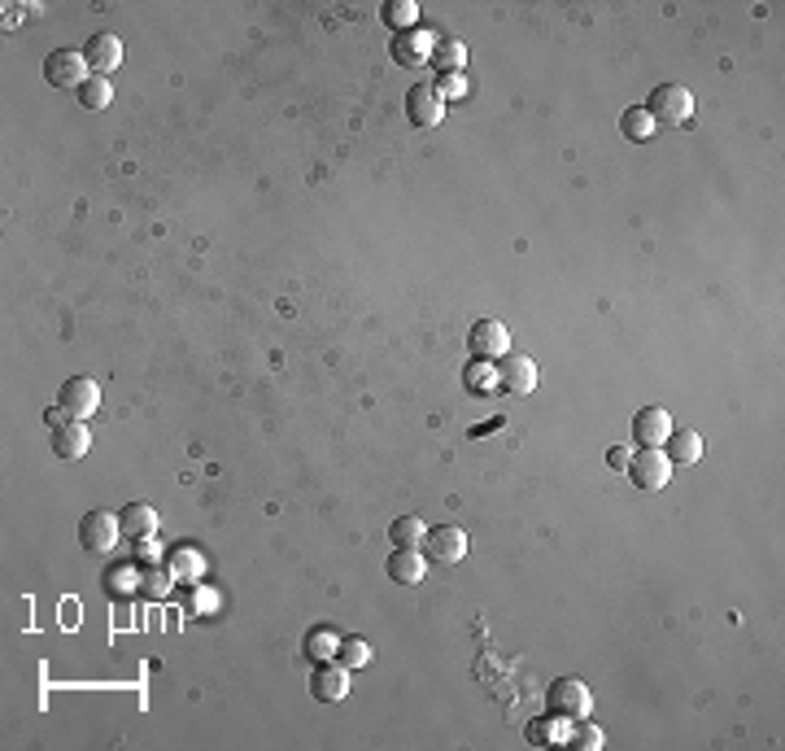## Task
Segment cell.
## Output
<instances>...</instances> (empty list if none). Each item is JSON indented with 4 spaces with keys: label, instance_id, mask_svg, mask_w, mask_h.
Listing matches in <instances>:
<instances>
[{
    "label": "cell",
    "instance_id": "17",
    "mask_svg": "<svg viewBox=\"0 0 785 751\" xmlns=\"http://www.w3.org/2000/svg\"><path fill=\"white\" fill-rule=\"evenodd\" d=\"M437 75H463L467 66V44L454 40V35H437V49H432V62H428Z\"/></svg>",
    "mask_w": 785,
    "mask_h": 751
},
{
    "label": "cell",
    "instance_id": "5",
    "mask_svg": "<svg viewBox=\"0 0 785 751\" xmlns=\"http://www.w3.org/2000/svg\"><path fill=\"white\" fill-rule=\"evenodd\" d=\"M432 49H437V31H424V27L397 31V35H393V44H389L393 62H397V66H406V70L428 66V62H432Z\"/></svg>",
    "mask_w": 785,
    "mask_h": 751
},
{
    "label": "cell",
    "instance_id": "21",
    "mask_svg": "<svg viewBox=\"0 0 785 751\" xmlns=\"http://www.w3.org/2000/svg\"><path fill=\"white\" fill-rule=\"evenodd\" d=\"M380 18H384V27H393V35L397 31H410L419 22V5H415V0H384Z\"/></svg>",
    "mask_w": 785,
    "mask_h": 751
},
{
    "label": "cell",
    "instance_id": "11",
    "mask_svg": "<svg viewBox=\"0 0 785 751\" xmlns=\"http://www.w3.org/2000/svg\"><path fill=\"white\" fill-rule=\"evenodd\" d=\"M537 363L528 359V354H502V363H498V385L506 389V393H515V398H524V393H533L537 389Z\"/></svg>",
    "mask_w": 785,
    "mask_h": 751
},
{
    "label": "cell",
    "instance_id": "2",
    "mask_svg": "<svg viewBox=\"0 0 785 751\" xmlns=\"http://www.w3.org/2000/svg\"><path fill=\"white\" fill-rule=\"evenodd\" d=\"M44 79L53 83V88H62V92H79L83 83L92 79V66H88V57H83L79 49H53L44 57Z\"/></svg>",
    "mask_w": 785,
    "mask_h": 751
},
{
    "label": "cell",
    "instance_id": "27",
    "mask_svg": "<svg viewBox=\"0 0 785 751\" xmlns=\"http://www.w3.org/2000/svg\"><path fill=\"white\" fill-rule=\"evenodd\" d=\"M336 655H341L345 669H367V664H371V647L362 638H345L341 647H336Z\"/></svg>",
    "mask_w": 785,
    "mask_h": 751
},
{
    "label": "cell",
    "instance_id": "15",
    "mask_svg": "<svg viewBox=\"0 0 785 751\" xmlns=\"http://www.w3.org/2000/svg\"><path fill=\"white\" fill-rule=\"evenodd\" d=\"M428 572V555L424 551H406V546H393L389 555V577L397 586H419Z\"/></svg>",
    "mask_w": 785,
    "mask_h": 751
},
{
    "label": "cell",
    "instance_id": "10",
    "mask_svg": "<svg viewBox=\"0 0 785 751\" xmlns=\"http://www.w3.org/2000/svg\"><path fill=\"white\" fill-rule=\"evenodd\" d=\"M424 551H428V564H458V559L467 555V533L458 529V524H441V529H428Z\"/></svg>",
    "mask_w": 785,
    "mask_h": 751
},
{
    "label": "cell",
    "instance_id": "26",
    "mask_svg": "<svg viewBox=\"0 0 785 751\" xmlns=\"http://www.w3.org/2000/svg\"><path fill=\"white\" fill-rule=\"evenodd\" d=\"M567 743L581 747V751H598L602 743H607V734H602V725H589L581 717V725H572V734H567Z\"/></svg>",
    "mask_w": 785,
    "mask_h": 751
},
{
    "label": "cell",
    "instance_id": "29",
    "mask_svg": "<svg viewBox=\"0 0 785 751\" xmlns=\"http://www.w3.org/2000/svg\"><path fill=\"white\" fill-rule=\"evenodd\" d=\"M149 586H153V594H157V599H166V594H171V577H166V572L157 568L153 577H144V590H149Z\"/></svg>",
    "mask_w": 785,
    "mask_h": 751
},
{
    "label": "cell",
    "instance_id": "18",
    "mask_svg": "<svg viewBox=\"0 0 785 751\" xmlns=\"http://www.w3.org/2000/svg\"><path fill=\"white\" fill-rule=\"evenodd\" d=\"M118 520H123V538H136V542H149L157 533V511L149 503H131L118 511Z\"/></svg>",
    "mask_w": 785,
    "mask_h": 751
},
{
    "label": "cell",
    "instance_id": "20",
    "mask_svg": "<svg viewBox=\"0 0 785 751\" xmlns=\"http://www.w3.org/2000/svg\"><path fill=\"white\" fill-rule=\"evenodd\" d=\"M424 538H428V524L419 520V516H402V520H393V529H389V542L393 546H406V551H419Z\"/></svg>",
    "mask_w": 785,
    "mask_h": 751
},
{
    "label": "cell",
    "instance_id": "24",
    "mask_svg": "<svg viewBox=\"0 0 785 751\" xmlns=\"http://www.w3.org/2000/svg\"><path fill=\"white\" fill-rule=\"evenodd\" d=\"M655 118H650L646 110H637V105H633V110H624V118H620V131H624V136L628 140H655Z\"/></svg>",
    "mask_w": 785,
    "mask_h": 751
},
{
    "label": "cell",
    "instance_id": "1",
    "mask_svg": "<svg viewBox=\"0 0 785 751\" xmlns=\"http://www.w3.org/2000/svg\"><path fill=\"white\" fill-rule=\"evenodd\" d=\"M646 114L655 123H668V127H685L694 118V97L685 83H659L646 101Z\"/></svg>",
    "mask_w": 785,
    "mask_h": 751
},
{
    "label": "cell",
    "instance_id": "14",
    "mask_svg": "<svg viewBox=\"0 0 785 751\" xmlns=\"http://www.w3.org/2000/svg\"><path fill=\"white\" fill-rule=\"evenodd\" d=\"M668 433H672V415L663 411V407H642L633 415V437H637V446H663L668 441Z\"/></svg>",
    "mask_w": 785,
    "mask_h": 751
},
{
    "label": "cell",
    "instance_id": "31",
    "mask_svg": "<svg viewBox=\"0 0 785 751\" xmlns=\"http://www.w3.org/2000/svg\"><path fill=\"white\" fill-rule=\"evenodd\" d=\"M44 420L53 424V428H62V424H70V420H75V415H70L66 407H53V411H44Z\"/></svg>",
    "mask_w": 785,
    "mask_h": 751
},
{
    "label": "cell",
    "instance_id": "28",
    "mask_svg": "<svg viewBox=\"0 0 785 751\" xmlns=\"http://www.w3.org/2000/svg\"><path fill=\"white\" fill-rule=\"evenodd\" d=\"M432 88H437V97L450 105V101H463L467 97V75H437V83H432Z\"/></svg>",
    "mask_w": 785,
    "mask_h": 751
},
{
    "label": "cell",
    "instance_id": "16",
    "mask_svg": "<svg viewBox=\"0 0 785 751\" xmlns=\"http://www.w3.org/2000/svg\"><path fill=\"white\" fill-rule=\"evenodd\" d=\"M92 450V433L83 428V420H70L62 428H53V455L57 459H83Z\"/></svg>",
    "mask_w": 785,
    "mask_h": 751
},
{
    "label": "cell",
    "instance_id": "4",
    "mask_svg": "<svg viewBox=\"0 0 785 751\" xmlns=\"http://www.w3.org/2000/svg\"><path fill=\"white\" fill-rule=\"evenodd\" d=\"M118 538H123V520H118L114 511H88L79 524V542H83V551H92V555H110Z\"/></svg>",
    "mask_w": 785,
    "mask_h": 751
},
{
    "label": "cell",
    "instance_id": "3",
    "mask_svg": "<svg viewBox=\"0 0 785 751\" xmlns=\"http://www.w3.org/2000/svg\"><path fill=\"white\" fill-rule=\"evenodd\" d=\"M628 481L637 485V490H663V485L672 481V459L663 455L659 446H642L633 459H628Z\"/></svg>",
    "mask_w": 785,
    "mask_h": 751
},
{
    "label": "cell",
    "instance_id": "25",
    "mask_svg": "<svg viewBox=\"0 0 785 751\" xmlns=\"http://www.w3.org/2000/svg\"><path fill=\"white\" fill-rule=\"evenodd\" d=\"M336 647H341V642H336V634H328V629H310V634H306V655H310V660L314 664H323V660H332V655H336Z\"/></svg>",
    "mask_w": 785,
    "mask_h": 751
},
{
    "label": "cell",
    "instance_id": "30",
    "mask_svg": "<svg viewBox=\"0 0 785 751\" xmlns=\"http://www.w3.org/2000/svg\"><path fill=\"white\" fill-rule=\"evenodd\" d=\"M628 459H633V450H624V446H615L611 455H607V463H611L615 472H624V468H628Z\"/></svg>",
    "mask_w": 785,
    "mask_h": 751
},
{
    "label": "cell",
    "instance_id": "13",
    "mask_svg": "<svg viewBox=\"0 0 785 751\" xmlns=\"http://www.w3.org/2000/svg\"><path fill=\"white\" fill-rule=\"evenodd\" d=\"M310 695L319 703H341L349 695V669H345V664L323 660L319 669H314V677H310Z\"/></svg>",
    "mask_w": 785,
    "mask_h": 751
},
{
    "label": "cell",
    "instance_id": "6",
    "mask_svg": "<svg viewBox=\"0 0 785 751\" xmlns=\"http://www.w3.org/2000/svg\"><path fill=\"white\" fill-rule=\"evenodd\" d=\"M550 708H554V717L581 721V717H589V708H594V695H589V686L581 677H559V682L550 686Z\"/></svg>",
    "mask_w": 785,
    "mask_h": 751
},
{
    "label": "cell",
    "instance_id": "9",
    "mask_svg": "<svg viewBox=\"0 0 785 751\" xmlns=\"http://www.w3.org/2000/svg\"><path fill=\"white\" fill-rule=\"evenodd\" d=\"M467 345H471V354L476 359H493L498 363L502 354H511V332H506V324H498V319H480L476 328H471V337H467Z\"/></svg>",
    "mask_w": 785,
    "mask_h": 751
},
{
    "label": "cell",
    "instance_id": "7",
    "mask_svg": "<svg viewBox=\"0 0 785 751\" xmlns=\"http://www.w3.org/2000/svg\"><path fill=\"white\" fill-rule=\"evenodd\" d=\"M406 118H410V127H419V131L441 127L445 101L437 97V88H432V83H415V88L406 92Z\"/></svg>",
    "mask_w": 785,
    "mask_h": 751
},
{
    "label": "cell",
    "instance_id": "19",
    "mask_svg": "<svg viewBox=\"0 0 785 751\" xmlns=\"http://www.w3.org/2000/svg\"><path fill=\"white\" fill-rule=\"evenodd\" d=\"M663 446H668L663 455L672 459V468H676V463H698V459H703V437H698L694 428H672Z\"/></svg>",
    "mask_w": 785,
    "mask_h": 751
},
{
    "label": "cell",
    "instance_id": "12",
    "mask_svg": "<svg viewBox=\"0 0 785 751\" xmlns=\"http://www.w3.org/2000/svg\"><path fill=\"white\" fill-rule=\"evenodd\" d=\"M83 57H88L92 75H114L123 66V40L114 31H96L88 44H83Z\"/></svg>",
    "mask_w": 785,
    "mask_h": 751
},
{
    "label": "cell",
    "instance_id": "23",
    "mask_svg": "<svg viewBox=\"0 0 785 751\" xmlns=\"http://www.w3.org/2000/svg\"><path fill=\"white\" fill-rule=\"evenodd\" d=\"M567 734H572V725H567V717H554V721H533V725H528V743H537V747L563 743Z\"/></svg>",
    "mask_w": 785,
    "mask_h": 751
},
{
    "label": "cell",
    "instance_id": "8",
    "mask_svg": "<svg viewBox=\"0 0 785 751\" xmlns=\"http://www.w3.org/2000/svg\"><path fill=\"white\" fill-rule=\"evenodd\" d=\"M57 407H66L75 420H88L101 407V385L92 376H70L62 380V393H57Z\"/></svg>",
    "mask_w": 785,
    "mask_h": 751
},
{
    "label": "cell",
    "instance_id": "22",
    "mask_svg": "<svg viewBox=\"0 0 785 751\" xmlns=\"http://www.w3.org/2000/svg\"><path fill=\"white\" fill-rule=\"evenodd\" d=\"M110 101H114V83H110V75H92V79L79 88V105H83V110H105Z\"/></svg>",
    "mask_w": 785,
    "mask_h": 751
}]
</instances>
